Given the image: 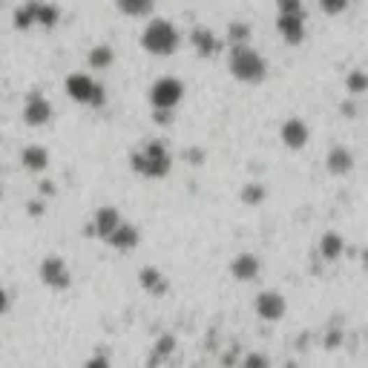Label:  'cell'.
Here are the masks:
<instances>
[{
    "mask_svg": "<svg viewBox=\"0 0 368 368\" xmlns=\"http://www.w3.org/2000/svg\"><path fill=\"white\" fill-rule=\"evenodd\" d=\"M141 46L144 52H150L156 58H170L182 46V32L167 17H153L141 32Z\"/></svg>",
    "mask_w": 368,
    "mask_h": 368,
    "instance_id": "obj_1",
    "label": "cell"
},
{
    "mask_svg": "<svg viewBox=\"0 0 368 368\" xmlns=\"http://www.w3.org/2000/svg\"><path fill=\"white\" fill-rule=\"evenodd\" d=\"M130 167H133V173L144 179H164L170 173V167H173V159H170L167 144L156 138L130 156Z\"/></svg>",
    "mask_w": 368,
    "mask_h": 368,
    "instance_id": "obj_2",
    "label": "cell"
},
{
    "mask_svg": "<svg viewBox=\"0 0 368 368\" xmlns=\"http://www.w3.org/2000/svg\"><path fill=\"white\" fill-rule=\"evenodd\" d=\"M228 69H230V75L242 84H262L265 75H267V64H265L262 52H256L251 43H242V46L230 49Z\"/></svg>",
    "mask_w": 368,
    "mask_h": 368,
    "instance_id": "obj_3",
    "label": "cell"
},
{
    "mask_svg": "<svg viewBox=\"0 0 368 368\" xmlns=\"http://www.w3.org/2000/svg\"><path fill=\"white\" fill-rule=\"evenodd\" d=\"M64 89H66V95L72 98V101H78L84 107H104L107 104L104 87L98 84L92 75H87V72H72V75H66Z\"/></svg>",
    "mask_w": 368,
    "mask_h": 368,
    "instance_id": "obj_4",
    "label": "cell"
},
{
    "mask_svg": "<svg viewBox=\"0 0 368 368\" xmlns=\"http://www.w3.org/2000/svg\"><path fill=\"white\" fill-rule=\"evenodd\" d=\"M184 98V84L173 75H161L153 81L150 87V104L153 110H164V112H173Z\"/></svg>",
    "mask_w": 368,
    "mask_h": 368,
    "instance_id": "obj_5",
    "label": "cell"
},
{
    "mask_svg": "<svg viewBox=\"0 0 368 368\" xmlns=\"http://www.w3.org/2000/svg\"><path fill=\"white\" fill-rule=\"evenodd\" d=\"M253 311L265 323H279L285 316V311H288V302H285V297L279 290H262L256 297V302H253Z\"/></svg>",
    "mask_w": 368,
    "mask_h": 368,
    "instance_id": "obj_6",
    "label": "cell"
},
{
    "mask_svg": "<svg viewBox=\"0 0 368 368\" xmlns=\"http://www.w3.org/2000/svg\"><path fill=\"white\" fill-rule=\"evenodd\" d=\"M41 282H43L46 288H52V290L69 288L72 274H69L66 262H64L61 256H46V259L41 262Z\"/></svg>",
    "mask_w": 368,
    "mask_h": 368,
    "instance_id": "obj_7",
    "label": "cell"
},
{
    "mask_svg": "<svg viewBox=\"0 0 368 368\" xmlns=\"http://www.w3.org/2000/svg\"><path fill=\"white\" fill-rule=\"evenodd\" d=\"M23 121H27L29 127H46L49 121H52V104H49V98L41 92H32L27 98V104H23Z\"/></svg>",
    "mask_w": 368,
    "mask_h": 368,
    "instance_id": "obj_8",
    "label": "cell"
},
{
    "mask_svg": "<svg viewBox=\"0 0 368 368\" xmlns=\"http://www.w3.org/2000/svg\"><path fill=\"white\" fill-rule=\"evenodd\" d=\"M279 135H282V144L288 147V150H302V147L308 144V138H311V130H308V124L302 118H288L282 124V130H279Z\"/></svg>",
    "mask_w": 368,
    "mask_h": 368,
    "instance_id": "obj_9",
    "label": "cell"
},
{
    "mask_svg": "<svg viewBox=\"0 0 368 368\" xmlns=\"http://www.w3.org/2000/svg\"><path fill=\"white\" fill-rule=\"evenodd\" d=\"M121 222H124V219H121V213H118L115 207L107 205V207H101V210L95 213V219H92V225H89L87 233H89V236H98V239H107Z\"/></svg>",
    "mask_w": 368,
    "mask_h": 368,
    "instance_id": "obj_10",
    "label": "cell"
},
{
    "mask_svg": "<svg viewBox=\"0 0 368 368\" xmlns=\"http://www.w3.org/2000/svg\"><path fill=\"white\" fill-rule=\"evenodd\" d=\"M138 239H141V233H138V228L135 225H130V222H121L104 242L110 244V248H115V251H133L135 244H138Z\"/></svg>",
    "mask_w": 368,
    "mask_h": 368,
    "instance_id": "obj_11",
    "label": "cell"
},
{
    "mask_svg": "<svg viewBox=\"0 0 368 368\" xmlns=\"http://www.w3.org/2000/svg\"><path fill=\"white\" fill-rule=\"evenodd\" d=\"M277 29L288 46H300L305 41V17H277Z\"/></svg>",
    "mask_w": 368,
    "mask_h": 368,
    "instance_id": "obj_12",
    "label": "cell"
},
{
    "mask_svg": "<svg viewBox=\"0 0 368 368\" xmlns=\"http://www.w3.org/2000/svg\"><path fill=\"white\" fill-rule=\"evenodd\" d=\"M190 43H193V49H196V55H202V58H213V55L219 52V38H216V32L207 29V27H196V29L190 32Z\"/></svg>",
    "mask_w": 368,
    "mask_h": 368,
    "instance_id": "obj_13",
    "label": "cell"
},
{
    "mask_svg": "<svg viewBox=\"0 0 368 368\" xmlns=\"http://www.w3.org/2000/svg\"><path fill=\"white\" fill-rule=\"evenodd\" d=\"M259 259L253 256V253H239L233 262H230V274H233V279H239V282H253L256 277H259Z\"/></svg>",
    "mask_w": 368,
    "mask_h": 368,
    "instance_id": "obj_14",
    "label": "cell"
},
{
    "mask_svg": "<svg viewBox=\"0 0 368 368\" xmlns=\"http://www.w3.org/2000/svg\"><path fill=\"white\" fill-rule=\"evenodd\" d=\"M20 164L32 170V173H43V170L49 167V150L41 144H32V147H23L20 150Z\"/></svg>",
    "mask_w": 368,
    "mask_h": 368,
    "instance_id": "obj_15",
    "label": "cell"
},
{
    "mask_svg": "<svg viewBox=\"0 0 368 368\" xmlns=\"http://www.w3.org/2000/svg\"><path fill=\"white\" fill-rule=\"evenodd\" d=\"M328 170L334 176H346L354 170V153L346 150V147H334V150L328 153Z\"/></svg>",
    "mask_w": 368,
    "mask_h": 368,
    "instance_id": "obj_16",
    "label": "cell"
},
{
    "mask_svg": "<svg viewBox=\"0 0 368 368\" xmlns=\"http://www.w3.org/2000/svg\"><path fill=\"white\" fill-rule=\"evenodd\" d=\"M87 64L89 69H110L115 64V49L107 46V43H98L87 52Z\"/></svg>",
    "mask_w": 368,
    "mask_h": 368,
    "instance_id": "obj_17",
    "label": "cell"
},
{
    "mask_svg": "<svg viewBox=\"0 0 368 368\" xmlns=\"http://www.w3.org/2000/svg\"><path fill=\"white\" fill-rule=\"evenodd\" d=\"M115 6H118L121 15H127V17H147L153 12L156 0H115Z\"/></svg>",
    "mask_w": 368,
    "mask_h": 368,
    "instance_id": "obj_18",
    "label": "cell"
},
{
    "mask_svg": "<svg viewBox=\"0 0 368 368\" xmlns=\"http://www.w3.org/2000/svg\"><path fill=\"white\" fill-rule=\"evenodd\" d=\"M61 20V9L55 3H43V0H38V12H35V27H43V29H52L58 27Z\"/></svg>",
    "mask_w": 368,
    "mask_h": 368,
    "instance_id": "obj_19",
    "label": "cell"
},
{
    "mask_svg": "<svg viewBox=\"0 0 368 368\" xmlns=\"http://www.w3.org/2000/svg\"><path fill=\"white\" fill-rule=\"evenodd\" d=\"M35 12H38V0H29V3L17 6V9H15V17H12L15 29H20V32L32 29V27H35Z\"/></svg>",
    "mask_w": 368,
    "mask_h": 368,
    "instance_id": "obj_20",
    "label": "cell"
},
{
    "mask_svg": "<svg viewBox=\"0 0 368 368\" xmlns=\"http://www.w3.org/2000/svg\"><path fill=\"white\" fill-rule=\"evenodd\" d=\"M342 251H346V242H342L337 233H325V236L320 239V256H325V259H339Z\"/></svg>",
    "mask_w": 368,
    "mask_h": 368,
    "instance_id": "obj_21",
    "label": "cell"
},
{
    "mask_svg": "<svg viewBox=\"0 0 368 368\" xmlns=\"http://www.w3.org/2000/svg\"><path fill=\"white\" fill-rule=\"evenodd\" d=\"M141 285H144L147 290H153V293H164V290H167L164 277H161L159 271H153V267H144V271H141Z\"/></svg>",
    "mask_w": 368,
    "mask_h": 368,
    "instance_id": "obj_22",
    "label": "cell"
},
{
    "mask_svg": "<svg viewBox=\"0 0 368 368\" xmlns=\"http://www.w3.org/2000/svg\"><path fill=\"white\" fill-rule=\"evenodd\" d=\"M277 12L285 17H305V0H277Z\"/></svg>",
    "mask_w": 368,
    "mask_h": 368,
    "instance_id": "obj_23",
    "label": "cell"
},
{
    "mask_svg": "<svg viewBox=\"0 0 368 368\" xmlns=\"http://www.w3.org/2000/svg\"><path fill=\"white\" fill-rule=\"evenodd\" d=\"M248 38H251V27H248V23H242V20H233L230 27H228V41H230L233 46H242V43H248Z\"/></svg>",
    "mask_w": 368,
    "mask_h": 368,
    "instance_id": "obj_24",
    "label": "cell"
},
{
    "mask_svg": "<svg viewBox=\"0 0 368 368\" xmlns=\"http://www.w3.org/2000/svg\"><path fill=\"white\" fill-rule=\"evenodd\" d=\"M346 87H348V92H354V95H362V92L368 89V75H365L362 69L351 72V75L346 78Z\"/></svg>",
    "mask_w": 368,
    "mask_h": 368,
    "instance_id": "obj_25",
    "label": "cell"
},
{
    "mask_svg": "<svg viewBox=\"0 0 368 368\" xmlns=\"http://www.w3.org/2000/svg\"><path fill=\"white\" fill-rule=\"evenodd\" d=\"M351 6V0H320V9L328 15V17H337L342 12H348Z\"/></svg>",
    "mask_w": 368,
    "mask_h": 368,
    "instance_id": "obj_26",
    "label": "cell"
},
{
    "mask_svg": "<svg viewBox=\"0 0 368 368\" xmlns=\"http://www.w3.org/2000/svg\"><path fill=\"white\" fill-rule=\"evenodd\" d=\"M262 199H265V190L259 184H248V187L242 190V202L244 205H259Z\"/></svg>",
    "mask_w": 368,
    "mask_h": 368,
    "instance_id": "obj_27",
    "label": "cell"
},
{
    "mask_svg": "<svg viewBox=\"0 0 368 368\" xmlns=\"http://www.w3.org/2000/svg\"><path fill=\"white\" fill-rule=\"evenodd\" d=\"M239 368H271V362H267V357L265 354H259V351H253V354H248L242 360V365Z\"/></svg>",
    "mask_w": 368,
    "mask_h": 368,
    "instance_id": "obj_28",
    "label": "cell"
},
{
    "mask_svg": "<svg viewBox=\"0 0 368 368\" xmlns=\"http://www.w3.org/2000/svg\"><path fill=\"white\" fill-rule=\"evenodd\" d=\"M84 368H110V360H107L104 354H95V357H89V360L84 362Z\"/></svg>",
    "mask_w": 368,
    "mask_h": 368,
    "instance_id": "obj_29",
    "label": "cell"
},
{
    "mask_svg": "<svg viewBox=\"0 0 368 368\" xmlns=\"http://www.w3.org/2000/svg\"><path fill=\"white\" fill-rule=\"evenodd\" d=\"M9 311V293L6 288H0V314H6Z\"/></svg>",
    "mask_w": 368,
    "mask_h": 368,
    "instance_id": "obj_30",
    "label": "cell"
},
{
    "mask_svg": "<svg viewBox=\"0 0 368 368\" xmlns=\"http://www.w3.org/2000/svg\"><path fill=\"white\" fill-rule=\"evenodd\" d=\"M0 196H3V193H0Z\"/></svg>",
    "mask_w": 368,
    "mask_h": 368,
    "instance_id": "obj_31",
    "label": "cell"
}]
</instances>
